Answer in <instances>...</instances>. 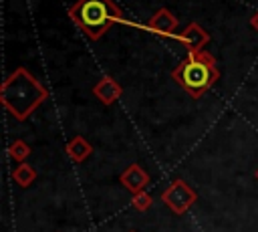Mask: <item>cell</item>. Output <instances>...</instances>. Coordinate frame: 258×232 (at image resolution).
<instances>
[{"label":"cell","mask_w":258,"mask_h":232,"mask_svg":"<svg viewBox=\"0 0 258 232\" xmlns=\"http://www.w3.org/2000/svg\"><path fill=\"white\" fill-rule=\"evenodd\" d=\"M48 97L46 87L26 69L16 67L2 83L0 99L4 109L18 121H24Z\"/></svg>","instance_id":"cell-1"},{"label":"cell","mask_w":258,"mask_h":232,"mask_svg":"<svg viewBox=\"0 0 258 232\" xmlns=\"http://www.w3.org/2000/svg\"><path fill=\"white\" fill-rule=\"evenodd\" d=\"M69 18L91 40H99L113 22H123V10L113 0H77L69 8Z\"/></svg>","instance_id":"cell-2"},{"label":"cell","mask_w":258,"mask_h":232,"mask_svg":"<svg viewBox=\"0 0 258 232\" xmlns=\"http://www.w3.org/2000/svg\"><path fill=\"white\" fill-rule=\"evenodd\" d=\"M171 79L179 83L187 91L189 97L200 99L208 89L216 85V81L220 79V71L216 65H206V63H200L187 56L173 69Z\"/></svg>","instance_id":"cell-3"},{"label":"cell","mask_w":258,"mask_h":232,"mask_svg":"<svg viewBox=\"0 0 258 232\" xmlns=\"http://www.w3.org/2000/svg\"><path fill=\"white\" fill-rule=\"evenodd\" d=\"M161 202L173 212V214H185L196 202H198V194L196 190L181 178L173 180L161 194Z\"/></svg>","instance_id":"cell-4"},{"label":"cell","mask_w":258,"mask_h":232,"mask_svg":"<svg viewBox=\"0 0 258 232\" xmlns=\"http://www.w3.org/2000/svg\"><path fill=\"white\" fill-rule=\"evenodd\" d=\"M179 42L187 48V52H200L204 50V46L210 42V34L198 24V22H189L179 34H177Z\"/></svg>","instance_id":"cell-5"},{"label":"cell","mask_w":258,"mask_h":232,"mask_svg":"<svg viewBox=\"0 0 258 232\" xmlns=\"http://www.w3.org/2000/svg\"><path fill=\"white\" fill-rule=\"evenodd\" d=\"M147 30L159 34V36H173L177 30V18L169 8H159L149 20H147Z\"/></svg>","instance_id":"cell-6"},{"label":"cell","mask_w":258,"mask_h":232,"mask_svg":"<svg viewBox=\"0 0 258 232\" xmlns=\"http://www.w3.org/2000/svg\"><path fill=\"white\" fill-rule=\"evenodd\" d=\"M119 182H121V186H123L127 192L139 194V192H143L145 186L149 184V176H147V171H145L139 163H131L129 167H125V169L121 171Z\"/></svg>","instance_id":"cell-7"},{"label":"cell","mask_w":258,"mask_h":232,"mask_svg":"<svg viewBox=\"0 0 258 232\" xmlns=\"http://www.w3.org/2000/svg\"><path fill=\"white\" fill-rule=\"evenodd\" d=\"M93 95L103 103V105H113L121 95H123V89L121 85L111 77V75H103L97 85L93 87Z\"/></svg>","instance_id":"cell-8"},{"label":"cell","mask_w":258,"mask_h":232,"mask_svg":"<svg viewBox=\"0 0 258 232\" xmlns=\"http://www.w3.org/2000/svg\"><path fill=\"white\" fill-rule=\"evenodd\" d=\"M64 151H67V155H69L75 163H81V161H85V159L93 153V145H91L85 137L77 135V137H73V139L67 141Z\"/></svg>","instance_id":"cell-9"},{"label":"cell","mask_w":258,"mask_h":232,"mask_svg":"<svg viewBox=\"0 0 258 232\" xmlns=\"http://www.w3.org/2000/svg\"><path fill=\"white\" fill-rule=\"evenodd\" d=\"M12 180L20 186V188H28L34 180H36V169L30 165V163H18L16 167H14V171H12Z\"/></svg>","instance_id":"cell-10"},{"label":"cell","mask_w":258,"mask_h":232,"mask_svg":"<svg viewBox=\"0 0 258 232\" xmlns=\"http://www.w3.org/2000/svg\"><path fill=\"white\" fill-rule=\"evenodd\" d=\"M8 155H10V159H14L18 163H24L28 159V155H30V145L24 139H14L8 145Z\"/></svg>","instance_id":"cell-11"},{"label":"cell","mask_w":258,"mask_h":232,"mask_svg":"<svg viewBox=\"0 0 258 232\" xmlns=\"http://www.w3.org/2000/svg\"><path fill=\"white\" fill-rule=\"evenodd\" d=\"M131 204H133V208H135L137 212H145V210H149V208H151L153 198H151V194H147V192L143 190V192H139V194H133Z\"/></svg>","instance_id":"cell-12"},{"label":"cell","mask_w":258,"mask_h":232,"mask_svg":"<svg viewBox=\"0 0 258 232\" xmlns=\"http://www.w3.org/2000/svg\"><path fill=\"white\" fill-rule=\"evenodd\" d=\"M187 56H191V59H196V61H200V63H206V65H216V59H214L210 52H206V50H200V52H187Z\"/></svg>","instance_id":"cell-13"},{"label":"cell","mask_w":258,"mask_h":232,"mask_svg":"<svg viewBox=\"0 0 258 232\" xmlns=\"http://www.w3.org/2000/svg\"><path fill=\"white\" fill-rule=\"evenodd\" d=\"M250 26H252V28L258 32V10H256V12L250 16Z\"/></svg>","instance_id":"cell-14"},{"label":"cell","mask_w":258,"mask_h":232,"mask_svg":"<svg viewBox=\"0 0 258 232\" xmlns=\"http://www.w3.org/2000/svg\"><path fill=\"white\" fill-rule=\"evenodd\" d=\"M254 176H256V180H258V169H256V173H254Z\"/></svg>","instance_id":"cell-15"},{"label":"cell","mask_w":258,"mask_h":232,"mask_svg":"<svg viewBox=\"0 0 258 232\" xmlns=\"http://www.w3.org/2000/svg\"><path fill=\"white\" fill-rule=\"evenodd\" d=\"M129 232H135V230H129Z\"/></svg>","instance_id":"cell-16"}]
</instances>
